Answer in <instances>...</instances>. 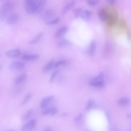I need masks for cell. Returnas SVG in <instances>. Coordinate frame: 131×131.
<instances>
[{"label":"cell","mask_w":131,"mask_h":131,"mask_svg":"<svg viewBox=\"0 0 131 131\" xmlns=\"http://www.w3.org/2000/svg\"><path fill=\"white\" fill-rule=\"evenodd\" d=\"M32 94L29 93L26 94L21 102V104L24 105L26 104L32 97Z\"/></svg>","instance_id":"cb8c5ba5"},{"label":"cell","mask_w":131,"mask_h":131,"mask_svg":"<svg viewBox=\"0 0 131 131\" xmlns=\"http://www.w3.org/2000/svg\"><path fill=\"white\" fill-rule=\"evenodd\" d=\"M52 128L49 126L46 127L43 129V131H52Z\"/></svg>","instance_id":"d6a6232c"},{"label":"cell","mask_w":131,"mask_h":131,"mask_svg":"<svg viewBox=\"0 0 131 131\" xmlns=\"http://www.w3.org/2000/svg\"><path fill=\"white\" fill-rule=\"evenodd\" d=\"M54 96L51 95L43 98L40 104V107L41 109L46 108L48 105L53 100Z\"/></svg>","instance_id":"ba28073f"},{"label":"cell","mask_w":131,"mask_h":131,"mask_svg":"<svg viewBox=\"0 0 131 131\" xmlns=\"http://www.w3.org/2000/svg\"><path fill=\"white\" fill-rule=\"evenodd\" d=\"M27 77V75L26 73L22 74L15 79V84L17 85L21 84L26 79Z\"/></svg>","instance_id":"ac0fdd59"},{"label":"cell","mask_w":131,"mask_h":131,"mask_svg":"<svg viewBox=\"0 0 131 131\" xmlns=\"http://www.w3.org/2000/svg\"><path fill=\"white\" fill-rule=\"evenodd\" d=\"M95 104L93 101L92 100H90L87 104L86 109L90 110L94 107H95Z\"/></svg>","instance_id":"83f0119b"},{"label":"cell","mask_w":131,"mask_h":131,"mask_svg":"<svg viewBox=\"0 0 131 131\" xmlns=\"http://www.w3.org/2000/svg\"><path fill=\"white\" fill-rule=\"evenodd\" d=\"M19 16L16 13H13L10 14L8 17L7 21L10 25H13L16 23L18 20Z\"/></svg>","instance_id":"9c48e42d"},{"label":"cell","mask_w":131,"mask_h":131,"mask_svg":"<svg viewBox=\"0 0 131 131\" xmlns=\"http://www.w3.org/2000/svg\"><path fill=\"white\" fill-rule=\"evenodd\" d=\"M96 47V42L94 41H92L90 42L87 51L89 54L92 55L94 53Z\"/></svg>","instance_id":"2e32d148"},{"label":"cell","mask_w":131,"mask_h":131,"mask_svg":"<svg viewBox=\"0 0 131 131\" xmlns=\"http://www.w3.org/2000/svg\"><path fill=\"white\" fill-rule=\"evenodd\" d=\"M7 15L1 8H0V20H3L6 17Z\"/></svg>","instance_id":"f546056e"},{"label":"cell","mask_w":131,"mask_h":131,"mask_svg":"<svg viewBox=\"0 0 131 131\" xmlns=\"http://www.w3.org/2000/svg\"><path fill=\"white\" fill-rule=\"evenodd\" d=\"M99 18L103 21H105L107 19L108 14L106 10L104 9H102L100 10L98 13Z\"/></svg>","instance_id":"e0dca14e"},{"label":"cell","mask_w":131,"mask_h":131,"mask_svg":"<svg viewBox=\"0 0 131 131\" xmlns=\"http://www.w3.org/2000/svg\"><path fill=\"white\" fill-rule=\"evenodd\" d=\"M43 35V33L41 32L38 34L35 37L31 40L30 42V43L31 45H34L37 43L41 38Z\"/></svg>","instance_id":"44dd1931"},{"label":"cell","mask_w":131,"mask_h":131,"mask_svg":"<svg viewBox=\"0 0 131 131\" xmlns=\"http://www.w3.org/2000/svg\"><path fill=\"white\" fill-rule=\"evenodd\" d=\"M33 111V109H30L27 111L22 116L21 119L25 121L30 116Z\"/></svg>","instance_id":"d4e9b609"},{"label":"cell","mask_w":131,"mask_h":131,"mask_svg":"<svg viewBox=\"0 0 131 131\" xmlns=\"http://www.w3.org/2000/svg\"><path fill=\"white\" fill-rule=\"evenodd\" d=\"M68 28L67 26H63L59 28L56 32L54 37L56 38H60L63 36L67 32Z\"/></svg>","instance_id":"8992f818"},{"label":"cell","mask_w":131,"mask_h":131,"mask_svg":"<svg viewBox=\"0 0 131 131\" xmlns=\"http://www.w3.org/2000/svg\"><path fill=\"white\" fill-rule=\"evenodd\" d=\"M59 71V70H56L52 73L49 80L50 83L52 82L53 81Z\"/></svg>","instance_id":"f1b7e54d"},{"label":"cell","mask_w":131,"mask_h":131,"mask_svg":"<svg viewBox=\"0 0 131 131\" xmlns=\"http://www.w3.org/2000/svg\"><path fill=\"white\" fill-rule=\"evenodd\" d=\"M54 15V12L52 9H48L46 10L44 13V18L47 20L49 19L53 16Z\"/></svg>","instance_id":"ffe728a7"},{"label":"cell","mask_w":131,"mask_h":131,"mask_svg":"<svg viewBox=\"0 0 131 131\" xmlns=\"http://www.w3.org/2000/svg\"><path fill=\"white\" fill-rule=\"evenodd\" d=\"M108 3L110 4H113L116 3V1L115 0H108Z\"/></svg>","instance_id":"836d02e7"},{"label":"cell","mask_w":131,"mask_h":131,"mask_svg":"<svg viewBox=\"0 0 131 131\" xmlns=\"http://www.w3.org/2000/svg\"><path fill=\"white\" fill-rule=\"evenodd\" d=\"M87 3L89 5H95L97 4L99 2L98 0H88L87 1Z\"/></svg>","instance_id":"1f68e13d"},{"label":"cell","mask_w":131,"mask_h":131,"mask_svg":"<svg viewBox=\"0 0 131 131\" xmlns=\"http://www.w3.org/2000/svg\"><path fill=\"white\" fill-rule=\"evenodd\" d=\"M103 78L104 74L102 73L100 74L91 81L90 84L92 86L98 88L103 87L104 85Z\"/></svg>","instance_id":"7a4b0ae2"},{"label":"cell","mask_w":131,"mask_h":131,"mask_svg":"<svg viewBox=\"0 0 131 131\" xmlns=\"http://www.w3.org/2000/svg\"><path fill=\"white\" fill-rule=\"evenodd\" d=\"M25 5L26 11L28 14L35 13L36 5L35 0H26L25 2Z\"/></svg>","instance_id":"6da1fadb"},{"label":"cell","mask_w":131,"mask_h":131,"mask_svg":"<svg viewBox=\"0 0 131 131\" xmlns=\"http://www.w3.org/2000/svg\"><path fill=\"white\" fill-rule=\"evenodd\" d=\"M129 100L127 97H124L119 99L118 103L119 105L122 106L127 105L129 103Z\"/></svg>","instance_id":"603a6c76"},{"label":"cell","mask_w":131,"mask_h":131,"mask_svg":"<svg viewBox=\"0 0 131 131\" xmlns=\"http://www.w3.org/2000/svg\"><path fill=\"white\" fill-rule=\"evenodd\" d=\"M92 14L91 11L88 9L82 11L80 17L84 20L88 21L91 18Z\"/></svg>","instance_id":"4fadbf2b"},{"label":"cell","mask_w":131,"mask_h":131,"mask_svg":"<svg viewBox=\"0 0 131 131\" xmlns=\"http://www.w3.org/2000/svg\"><path fill=\"white\" fill-rule=\"evenodd\" d=\"M82 11V9L77 7L74 8L73 10L74 17L75 18H77L81 16Z\"/></svg>","instance_id":"7402d4cb"},{"label":"cell","mask_w":131,"mask_h":131,"mask_svg":"<svg viewBox=\"0 0 131 131\" xmlns=\"http://www.w3.org/2000/svg\"><path fill=\"white\" fill-rule=\"evenodd\" d=\"M82 118V115L81 114H79L74 119V122L76 123H79L81 120Z\"/></svg>","instance_id":"4dcf8cb0"},{"label":"cell","mask_w":131,"mask_h":131,"mask_svg":"<svg viewBox=\"0 0 131 131\" xmlns=\"http://www.w3.org/2000/svg\"><path fill=\"white\" fill-rule=\"evenodd\" d=\"M70 43V41L66 39H63L58 41L57 44V46L60 48H62L68 46Z\"/></svg>","instance_id":"d6986e66"},{"label":"cell","mask_w":131,"mask_h":131,"mask_svg":"<svg viewBox=\"0 0 131 131\" xmlns=\"http://www.w3.org/2000/svg\"><path fill=\"white\" fill-rule=\"evenodd\" d=\"M60 20V18L59 17H57L51 20L47 21L46 22V24L48 25L56 24L59 22Z\"/></svg>","instance_id":"484cf974"},{"label":"cell","mask_w":131,"mask_h":131,"mask_svg":"<svg viewBox=\"0 0 131 131\" xmlns=\"http://www.w3.org/2000/svg\"><path fill=\"white\" fill-rule=\"evenodd\" d=\"M8 131H14L13 130H9Z\"/></svg>","instance_id":"74e56055"},{"label":"cell","mask_w":131,"mask_h":131,"mask_svg":"<svg viewBox=\"0 0 131 131\" xmlns=\"http://www.w3.org/2000/svg\"><path fill=\"white\" fill-rule=\"evenodd\" d=\"M55 63L53 60L49 61L43 68L42 71L44 72H47L51 70L54 67Z\"/></svg>","instance_id":"9a60e30c"},{"label":"cell","mask_w":131,"mask_h":131,"mask_svg":"<svg viewBox=\"0 0 131 131\" xmlns=\"http://www.w3.org/2000/svg\"><path fill=\"white\" fill-rule=\"evenodd\" d=\"M2 68V66H1L0 65V70H1Z\"/></svg>","instance_id":"8d00e7d4"},{"label":"cell","mask_w":131,"mask_h":131,"mask_svg":"<svg viewBox=\"0 0 131 131\" xmlns=\"http://www.w3.org/2000/svg\"><path fill=\"white\" fill-rule=\"evenodd\" d=\"M21 51L18 48H16L10 50L6 53V55L10 58H15L18 57L21 54Z\"/></svg>","instance_id":"5b68a950"},{"label":"cell","mask_w":131,"mask_h":131,"mask_svg":"<svg viewBox=\"0 0 131 131\" xmlns=\"http://www.w3.org/2000/svg\"><path fill=\"white\" fill-rule=\"evenodd\" d=\"M25 67V64L19 61H15L12 63L10 65L9 68L13 70H21Z\"/></svg>","instance_id":"30bf717a"},{"label":"cell","mask_w":131,"mask_h":131,"mask_svg":"<svg viewBox=\"0 0 131 131\" xmlns=\"http://www.w3.org/2000/svg\"><path fill=\"white\" fill-rule=\"evenodd\" d=\"M69 115V114L68 113L66 112L63 113L61 114V116L64 117L68 116Z\"/></svg>","instance_id":"e575fe53"},{"label":"cell","mask_w":131,"mask_h":131,"mask_svg":"<svg viewBox=\"0 0 131 131\" xmlns=\"http://www.w3.org/2000/svg\"><path fill=\"white\" fill-rule=\"evenodd\" d=\"M121 25L123 26H125V21H121Z\"/></svg>","instance_id":"d590c367"},{"label":"cell","mask_w":131,"mask_h":131,"mask_svg":"<svg viewBox=\"0 0 131 131\" xmlns=\"http://www.w3.org/2000/svg\"><path fill=\"white\" fill-rule=\"evenodd\" d=\"M58 109L54 106L48 107L43 111L41 113L42 115H50L51 116H54L56 115L58 112Z\"/></svg>","instance_id":"52a82bcc"},{"label":"cell","mask_w":131,"mask_h":131,"mask_svg":"<svg viewBox=\"0 0 131 131\" xmlns=\"http://www.w3.org/2000/svg\"><path fill=\"white\" fill-rule=\"evenodd\" d=\"M36 5V13L40 12L43 9L47 3V1L46 0H35Z\"/></svg>","instance_id":"8fae6325"},{"label":"cell","mask_w":131,"mask_h":131,"mask_svg":"<svg viewBox=\"0 0 131 131\" xmlns=\"http://www.w3.org/2000/svg\"><path fill=\"white\" fill-rule=\"evenodd\" d=\"M14 3L9 1H6L3 3L1 8L7 14L11 12L14 8Z\"/></svg>","instance_id":"3957f363"},{"label":"cell","mask_w":131,"mask_h":131,"mask_svg":"<svg viewBox=\"0 0 131 131\" xmlns=\"http://www.w3.org/2000/svg\"><path fill=\"white\" fill-rule=\"evenodd\" d=\"M39 57V55L38 54H24L22 56L21 58L25 61H30L36 60Z\"/></svg>","instance_id":"5bb4252c"},{"label":"cell","mask_w":131,"mask_h":131,"mask_svg":"<svg viewBox=\"0 0 131 131\" xmlns=\"http://www.w3.org/2000/svg\"><path fill=\"white\" fill-rule=\"evenodd\" d=\"M67 63V61L64 60H59L55 63L54 67L55 68H58L60 66L66 64Z\"/></svg>","instance_id":"4316f807"},{"label":"cell","mask_w":131,"mask_h":131,"mask_svg":"<svg viewBox=\"0 0 131 131\" xmlns=\"http://www.w3.org/2000/svg\"><path fill=\"white\" fill-rule=\"evenodd\" d=\"M75 1H72L67 4L64 7L61 11V15L64 16L67 13L73 8L75 4Z\"/></svg>","instance_id":"7c38bea8"},{"label":"cell","mask_w":131,"mask_h":131,"mask_svg":"<svg viewBox=\"0 0 131 131\" xmlns=\"http://www.w3.org/2000/svg\"></svg>","instance_id":"f35d334b"},{"label":"cell","mask_w":131,"mask_h":131,"mask_svg":"<svg viewBox=\"0 0 131 131\" xmlns=\"http://www.w3.org/2000/svg\"><path fill=\"white\" fill-rule=\"evenodd\" d=\"M36 124V121L35 119H31L22 126L21 130L22 131H30L34 128Z\"/></svg>","instance_id":"277c9868"}]
</instances>
